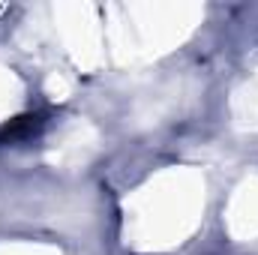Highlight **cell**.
<instances>
[{"mask_svg":"<svg viewBox=\"0 0 258 255\" xmlns=\"http://www.w3.org/2000/svg\"><path fill=\"white\" fill-rule=\"evenodd\" d=\"M42 126V117L39 114H21L9 123H3L0 129V141H18V138H30L33 132H39Z\"/></svg>","mask_w":258,"mask_h":255,"instance_id":"cell-1","label":"cell"}]
</instances>
